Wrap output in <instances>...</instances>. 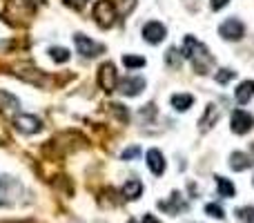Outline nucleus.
<instances>
[{
    "instance_id": "17",
    "label": "nucleus",
    "mask_w": 254,
    "mask_h": 223,
    "mask_svg": "<svg viewBox=\"0 0 254 223\" xmlns=\"http://www.w3.org/2000/svg\"><path fill=\"white\" fill-rule=\"evenodd\" d=\"M216 188H219V194L225 199H232L234 197V185L230 183L228 179H223V176H216Z\"/></svg>"
},
{
    "instance_id": "4",
    "label": "nucleus",
    "mask_w": 254,
    "mask_h": 223,
    "mask_svg": "<svg viewBox=\"0 0 254 223\" xmlns=\"http://www.w3.org/2000/svg\"><path fill=\"white\" fill-rule=\"evenodd\" d=\"M165 36H167V29H165V25H163V22H158V20L145 22V27H143V38L147 40V43L158 45V43H163V40H165Z\"/></svg>"
},
{
    "instance_id": "28",
    "label": "nucleus",
    "mask_w": 254,
    "mask_h": 223,
    "mask_svg": "<svg viewBox=\"0 0 254 223\" xmlns=\"http://www.w3.org/2000/svg\"><path fill=\"white\" fill-rule=\"evenodd\" d=\"M127 223H136V221H127Z\"/></svg>"
},
{
    "instance_id": "14",
    "label": "nucleus",
    "mask_w": 254,
    "mask_h": 223,
    "mask_svg": "<svg viewBox=\"0 0 254 223\" xmlns=\"http://www.w3.org/2000/svg\"><path fill=\"white\" fill-rule=\"evenodd\" d=\"M192 103H194V96H190V94H174V96H172V107H174L176 112L190 110Z\"/></svg>"
},
{
    "instance_id": "12",
    "label": "nucleus",
    "mask_w": 254,
    "mask_h": 223,
    "mask_svg": "<svg viewBox=\"0 0 254 223\" xmlns=\"http://www.w3.org/2000/svg\"><path fill=\"white\" fill-rule=\"evenodd\" d=\"M252 165H254V158L248 156V154H243V152H234L232 156H230V167L237 172H243Z\"/></svg>"
},
{
    "instance_id": "11",
    "label": "nucleus",
    "mask_w": 254,
    "mask_h": 223,
    "mask_svg": "<svg viewBox=\"0 0 254 223\" xmlns=\"http://www.w3.org/2000/svg\"><path fill=\"white\" fill-rule=\"evenodd\" d=\"M140 192H143V183L138 179H129L123 185V192L121 194H123L125 201H136V199H140Z\"/></svg>"
},
{
    "instance_id": "21",
    "label": "nucleus",
    "mask_w": 254,
    "mask_h": 223,
    "mask_svg": "<svg viewBox=\"0 0 254 223\" xmlns=\"http://www.w3.org/2000/svg\"><path fill=\"white\" fill-rule=\"evenodd\" d=\"M123 65L129 67V70H134V67H143L145 65V58H140V56H125L123 58Z\"/></svg>"
},
{
    "instance_id": "19",
    "label": "nucleus",
    "mask_w": 254,
    "mask_h": 223,
    "mask_svg": "<svg viewBox=\"0 0 254 223\" xmlns=\"http://www.w3.org/2000/svg\"><path fill=\"white\" fill-rule=\"evenodd\" d=\"M161 208L163 210H167V212H179L181 208H183V199H181L179 192H174L172 194V206L170 203H161Z\"/></svg>"
},
{
    "instance_id": "24",
    "label": "nucleus",
    "mask_w": 254,
    "mask_h": 223,
    "mask_svg": "<svg viewBox=\"0 0 254 223\" xmlns=\"http://www.w3.org/2000/svg\"><path fill=\"white\" fill-rule=\"evenodd\" d=\"M138 154H140V148H138V145H131V148H127V149H125L123 156H121V158H123V161H129V158H136Z\"/></svg>"
},
{
    "instance_id": "22",
    "label": "nucleus",
    "mask_w": 254,
    "mask_h": 223,
    "mask_svg": "<svg viewBox=\"0 0 254 223\" xmlns=\"http://www.w3.org/2000/svg\"><path fill=\"white\" fill-rule=\"evenodd\" d=\"M205 212L210 217H214V219H223V210H221V206H216V203H207Z\"/></svg>"
},
{
    "instance_id": "26",
    "label": "nucleus",
    "mask_w": 254,
    "mask_h": 223,
    "mask_svg": "<svg viewBox=\"0 0 254 223\" xmlns=\"http://www.w3.org/2000/svg\"><path fill=\"white\" fill-rule=\"evenodd\" d=\"M228 2H230V0H212V9H214V11H219V9H223Z\"/></svg>"
},
{
    "instance_id": "6",
    "label": "nucleus",
    "mask_w": 254,
    "mask_h": 223,
    "mask_svg": "<svg viewBox=\"0 0 254 223\" xmlns=\"http://www.w3.org/2000/svg\"><path fill=\"white\" fill-rule=\"evenodd\" d=\"M230 125H232L234 134H248L254 127V116L246 110H237L232 114V123H230Z\"/></svg>"
},
{
    "instance_id": "18",
    "label": "nucleus",
    "mask_w": 254,
    "mask_h": 223,
    "mask_svg": "<svg viewBox=\"0 0 254 223\" xmlns=\"http://www.w3.org/2000/svg\"><path fill=\"white\" fill-rule=\"evenodd\" d=\"M49 56H52L54 63H67L69 61V52L65 47H52L49 49Z\"/></svg>"
},
{
    "instance_id": "25",
    "label": "nucleus",
    "mask_w": 254,
    "mask_h": 223,
    "mask_svg": "<svg viewBox=\"0 0 254 223\" xmlns=\"http://www.w3.org/2000/svg\"><path fill=\"white\" fill-rule=\"evenodd\" d=\"M63 2H65L69 9H76V11H80V9H85L87 0H63Z\"/></svg>"
},
{
    "instance_id": "9",
    "label": "nucleus",
    "mask_w": 254,
    "mask_h": 223,
    "mask_svg": "<svg viewBox=\"0 0 254 223\" xmlns=\"http://www.w3.org/2000/svg\"><path fill=\"white\" fill-rule=\"evenodd\" d=\"M145 89V78L143 76H125L119 83V92L125 96H138Z\"/></svg>"
},
{
    "instance_id": "10",
    "label": "nucleus",
    "mask_w": 254,
    "mask_h": 223,
    "mask_svg": "<svg viewBox=\"0 0 254 223\" xmlns=\"http://www.w3.org/2000/svg\"><path fill=\"white\" fill-rule=\"evenodd\" d=\"M147 167L152 170V174L161 176L163 172H165V158H163V154L158 152V149H149L147 152Z\"/></svg>"
},
{
    "instance_id": "3",
    "label": "nucleus",
    "mask_w": 254,
    "mask_h": 223,
    "mask_svg": "<svg viewBox=\"0 0 254 223\" xmlns=\"http://www.w3.org/2000/svg\"><path fill=\"white\" fill-rule=\"evenodd\" d=\"M13 127L22 134H36V132L43 130V121L38 116H31V114H20V116L13 118Z\"/></svg>"
},
{
    "instance_id": "1",
    "label": "nucleus",
    "mask_w": 254,
    "mask_h": 223,
    "mask_svg": "<svg viewBox=\"0 0 254 223\" xmlns=\"http://www.w3.org/2000/svg\"><path fill=\"white\" fill-rule=\"evenodd\" d=\"M183 56L188 58V61H192V65L196 67L198 74H201V61L212 63V58L207 56L205 45H201L196 38H194V36H185V40H183Z\"/></svg>"
},
{
    "instance_id": "27",
    "label": "nucleus",
    "mask_w": 254,
    "mask_h": 223,
    "mask_svg": "<svg viewBox=\"0 0 254 223\" xmlns=\"http://www.w3.org/2000/svg\"><path fill=\"white\" fill-rule=\"evenodd\" d=\"M143 223H161L156 219V217H152V215H145V219H143Z\"/></svg>"
},
{
    "instance_id": "13",
    "label": "nucleus",
    "mask_w": 254,
    "mask_h": 223,
    "mask_svg": "<svg viewBox=\"0 0 254 223\" xmlns=\"http://www.w3.org/2000/svg\"><path fill=\"white\" fill-rule=\"evenodd\" d=\"M234 96H237V101L241 103V105H248L254 96V80H243V83L237 87V94H234Z\"/></svg>"
},
{
    "instance_id": "16",
    "label": "nucleus",
    "mask_w": 254,
    "mask_h": 223,
    "mask_svg": "<svg viewBox=\"0 0 254 223\" xmlns=\"http://www.w3.org/2000/svg\"><path fill=\"white\" fill-rule=\"evenodd\" d=\"M0 107H4V110H18V107H20V103H18V98L13 96V94L0 89Z\"/></svg>"
},
{
    "instance_id": "5",
    "label": "nucleus",
    "mask_w": 254,
    "mask_h": 223,
    "mask_svg": "<svg viewBox=\"0 0 254 223\" xmlns=\"http://www.w3.org/2000/svg\"><path fill=\"white\" fill-rule=\"evenodd\" d=\"M74 43H76V49H78L85 58H94V56H98V54L103 52V45L94 43V40L89 38V36H85V34H76Z\"/></svg>"
},
{
    "instance_id": "7",
    "label": "nucleus",
    "mask_w": 254,
    "mask_h": 223,
    "mask_svg": "<svg viewBox=\"0 0 254 223\" xmlns=\"http://www.w3.org/2000/svg\"><path fill=\"white\" fill-rule=\"evenodd\" d=\"M219 34L223 36L225 40H241L243 34H246V27H243V22L237 20V18H228V20L219 27Z\"/></svg>"
},
{
    "instance_id": "15",
    "label": "nucleus",
    "mask_w": 254,
    "mask_h": 223,
    "mask_svg": "<svg viewBox=\"0 0 254 223\" xmlns=\"http://www.w3.org/2000/svg\"><path fill=\"white\" fill-rule=\"evenodd\" d=\"M216 118H219V107H216V105H207L205 114H203V118H201V127H212L216 123Z\"/></svg>"
},
{
    "instance_id": "23",
    "label": "nucleus",
    "mask_w": 254,
    "mask_h": 223,
    "mask_svg": "<svg viewBox=\"0 0 254 223\" xmlns=\"http://www.w3.org/2000/svg\"><path fill=\"white\" fill-rule=\"evenodd\" d=\"M232 78H234V72L232 70H221L219 74H216V83H221V85L230 83Z\"/></svg>"
},
{
    "instance_id": "20",
    "label": "nucleus",
    "mask_w": 254,
    "mask_h": 223,
    "mask_svg": "<svg viewBox=\"0 0 254 223\" xmlns=\"http://www.w3.org/2000/svg\"><path fill=\"white\" fill-rule=\"evenodd\" d=\"M237 215H239V219H241L243 223H254V208H239L237 210Z\"/></svg>"
},
{
    "instance_id": "2",
    "label": "nucleus",
    "mask_w": 254,
    "mask_h": 223,
    "mask_svg": "<svg viewBox=\"0 0 254 223\" xmlns=\"http://www.w3.org/2000/svg\"><path fill=\"white\" fill-rule=\"evenodd\" d=\"M116 16H119V13H116L112 0H98L96 7H94V18H96V22L103 27V29H110V27L116 22Z\"/></svg>"
},
{
    "instance_id": "8",
    "label": "nucleus",
    "mask_w": 254,
    "mask_h": 223,
    "mask_svg": "<svg viewBox=\"0 0 254 223\" xmlns=\"http://www.w3.org/2000/svg\"><path fill=\"white\" fill-rule=\"evenodd\" d=\"M98 85L105 92H114L116 89V65L114 63H105L98 70Z\"/></svg>"
}]
</instances>
